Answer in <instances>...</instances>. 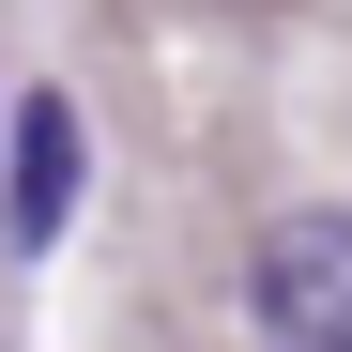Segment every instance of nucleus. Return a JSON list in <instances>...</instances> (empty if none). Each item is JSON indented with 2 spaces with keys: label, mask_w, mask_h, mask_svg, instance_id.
Instances as JSON below:
<instances>
[{
  "label": "nucleus",
  "mask_w": 352,
  "mask_h": 352,
  "mask_svg": "<svg viewBox=\"0 0 352 352\" xmlns=\"http://www.w3.org/2000/svg\"><path fill=\"white\" fill-rule=\"evenodd\" d=\"M77 168H92L77 92H31V107H16V138H0V245H16V261H46V245H62V214H77Z\"/></svg>",
  "instance_id": "f03ea898"
},
{
  "label": "nucleus",
  "mask_w": 352,
  "mask_h": 352,
  "mask_svg": "<svg viewBox=\"0 0 352 352\" xmlns=\"http://www.w3.org/2000/svg\"><path fill=\"white\" fill-rule=\"evenodd\" d=\"M245 337L352 352V214H276L261 245H245Z\"/></svg>",
  "instance_id": "f257e3e1"
}]
</instances>
